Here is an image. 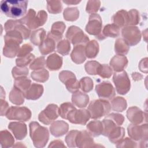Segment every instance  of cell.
<instances>
[{
  "instance_id": "6da1fadb",
  "label": "cell",
  "mask_w": 148,
  "mask_h": 148,
  "mask_svg": "<svg viewBox=\"0 0 148 148\" xmlns=\"http://www.w3.org/2000/svg\"><path fill=\"white\" fill-rule=\"evenodd\" d=\"M22 34L17 30H12L6 33L4 36L5 46L3 54L8 58H13L17 56L20 50V44L23 42Z\"/></svg>"
},
{
  "instance_id": "7a4b0ae2",
  "label": "cell",
  "mask_w": 148,
  "mask_h": 148,
  "mask_svg": "<svg viewBox=\"0 0 148 148\" xmlns=\"http://www.w3.org/2000/svg\"><path fill=\"white\" fill-rule=\"evenodd\" d=\"M28 1L25 0L1 1V12L8 17L17 18L24 16L27 12Z\"/></svg>"
},
{
  "instance_id": "3957f363",
  "label": "cell",
  "mask_w": 148,
  "mask_h": 148,
  "mask_svg": "<svg viewBox=\"0 0 148 148\" xmlns=\"http://www.w3.org/2000/svg\"><path fill=\"white\" fill-rule=\"evenodd\" d=\"M29 135L36 147H43L49 138V131L47 128L41 126L36 121L29 124Z\"/></svg>"
},
{
  "instance_id": "277c9868",
  "label": "cell",
  "mask_w": 148,
  "mask_h": 148,
  "mask_svg": "<svg viewBox=\"0 0 148 148\" xmlns=\"http://www.w3.org/2000/svg\"><path fill=\"white\" fill-rule=\"evenodd\" d=\"M47 14L45 10H40L36 13V12L29 9L26 15L20 20L23 24H25L31 29H36L45 24L47 20Z\"/></svg>"
},
{
  "instance_id": "5b68a950",
  "label": "cell",
  "mask_w": 148,
  "mask_h": 148,
  "mask_svg": "<svg viewBox=\"0 0 148 148\" xmlns=\"http://www.w3.org/2000/svg\"><path fill=\"white\" fill-rule=\"evenodd\" d=\"M111 109V105L107 100L95 99L92 101L88 106L90 118L92 119H99L107 115Z\"/></svg>"
},
{
  "instance_id": "8992f818",
  "label": "cell",
  "mask_w": 148,
  "mask_h": 148,
  "mask_svg": "<svg viewBox=\"0 0 148 148\" xmlns=\"http://www.w3.org/2000/svg\"><path fill=\"white\" fill-rule=\"evenodd\" d=\"M113 81L118 94L124 95L130 90V80L125 71L115 72L113 74Z\"/></svg>"
},
{
  "instance_id": "52a82bcc",
  "label": "cell",
  "mask_w": 148,
  "mask_h": 148,
  "mask_svg": "<svg viewBox=\"0 0 148 148\" xmlns=\"http://www.w3.org/2000/svg\"><path fill=\"white\" fill-rule=\"evenodd\" d=\"M66 38L74 46L84 45L89 42L88 36L84 34L83 31L78 27L71 26L68 29Z\"/></svg>"
},
{
  "instance_id": "ba28073f",
  "label": "cell",
  "mask_w": 148,
  "mask_h": 148,
  "mask_svg": "<svg viewBox=\"0 0 148 148\" xmlns=\"http://www.w3.org/2000/svg\"><path fill=\"white\" fill-rule=\"evenodd\" d=\"M5 116L9 120L26 121L31 119V112L26 107L11 106L6 112Z\"/></svg>"
},
{
  "instance_id": "9c48e42d",
  "label": "cell",
  "mask_w": 148,
  "mask_h": 148,
  "mask_svg": "<svg viewBox=\"0 0 148 148\" xmlns=\"http://www.w3.org/2000/svg\"><path fill=\"white\" fill-rule=\"evenodd\" d=\"M60 80L65 85L67 90L74 93L80 88V83L75 74L69 71H62L59 74Z\"/></svg>"
},
{
  "instance_id": "30bf717a",
  "label": "cell",
  "mask_w": 148,
  "mask_h": 148,
  "mask_svg": "<svg viewBox=\"0 0 148 148\" xmlns=\"http://www.w3.org/2000/svg\"><path fill=\"white\" fill-rule=\"evenodd\" d=\"M128 134L130 138L141 143L147 140V124L140 125L136 124H130L128 127Z\"/></svg>"
},
{
  "instance_id": "8fae6325",
  "label": "cell",
  "mask_w": 148,
  "mask_h": 148,
  "mask_svg": "<svg viewBox=\"0 0 148 148\" xmlns=\"http://www.w3.org/2000/svg\"><path fill=\"white\" fill-rule=\"evenodd\" d=\"M123 39L129 46H134L138 44L141 39L140 30L137 27L127 26L121 30Z\"/></svg>"
},
{
  "instance_id": "7c38bea8",
  "label": "cell",
  "mask_w": 148,
  "mask_h": 148,
  "mask_svg": "<svg viewBox=\"0 0 148 148\" xmlns=\"http://www.w3.org/2000/svg\"><path fill=\"white\" fill-rule=\"evenodd\" d=\"M58 107L56 104H49L39 114L38 119L44 124L49 125L53 122L59 116Z\"/></svg>"
},
{
  "instance_id": "4fadbf2b",
  "label": "cell",
  "mask_w": 148,
  "mask_h": 148,
  "mask_svg": "<svg viewBox=\"0 0 148 148\" xmlns=\"http://www.w3.org/2000/svg\"><path fill=\"white\" fill-rule=\"evenodd\" d=\"M95 91L98 97L104 100H110L115 95L114 88L108 81H104L97 84Z\"/></svg>"
},
{
  "instance_id": "5bb4252c",
  "label": "cell",
  "mask_w": 148,
  "mask_h": 148,
  "mask_svg": "<svg viewBox=\"0 0 148 148\" xmlns=\"http://www.w3.org/2000/svg\"><path fill=\"white\" fill-rule=\"evenodd\" d=\"M90 118V115L88 110L75 109L69 113L67 120L73 124L85 125Z\"/></svg>"
},
{
  "instance_id": "9a60e30c",
  "label": "cell",
  "mask_w": 148,
  "mask_h": 148,
  "mask_svg": "<svg viewBox=\"0 0 148 148\" xmlns=\"http://www.w3.org/2000/svg\"><path fill=\"white\" fill-rule=\"evenodd\" d=\"M102 20L98 14H92L90 16L88 22L86 27V31L90 35L98 36L101 32Z\"/></svg>"
},
{
  "instance_id": "2e32d148",
  "label": "cell",
  "mask_w": 148,
  "mask_h": 148,
  "mask_svg": "<svg viewBox=\"0 0 148 148\" xmlns=\"http://www.w3.org/2000/svg\"><path fill=\"white\" fill-rule=\"evenodd\" d=\"M4 28L5 31L7 32L12 30H17L19 31L23 35L24 39H27L29 38L30 35V30L26 28L19 20H8L5 25Z\"/></svg>"
},
{
  "instance_id": "e0dca14e",
  "label": "cell",
  "mask_w": 148,
  "mask_h": 148,
  "mask_svg": "<svg viewBox=\"0 0 148 148\" xmlns=\"http://www.w3.org/2000/svg\"><path fill=\"white\" fill-rule=\"evenodd\" d=\"M127 117L133 124L139 125L147 120V114L136 106L130 108L127 112Z\"/></svg>"
},
{
  "instance_id": "ac0fdd59",
  "label": "cell",
  "mask_w": 148,
  "mask_h": 148,
  "mask_svg": "<svg viewBox=\"0 0 148 148\" xmlns=\"http://www.w3.org/2000/svg\"><path fill=\"white\" fill-rule=\"evenodd\" d=\"M91 136L90 134L86 131H79L76 138V146L79 147H98Z\"/></svg>"
},
{
  "instance_id": "d6986e66",
  "label": "cell",
  "mask_w": 148,
  "mask_h": 148,
  "mask_svg": "<svg viewBox=\"0 0 148 148\" xmlns=\"http://www.w3.org/2000/svg\"><path fill=\"white\" fill-rule=\"evenodd\" d=\"M9 129L12 132L17 140L24 139L27 134V125L21 122H10L8 125Z\"/></svg>"
},
{
  "instance_id": "ffe728a7",
  "label": "cell",
  "mask_w": 148,
  "mask_h": 148,
  "mask_svg": "<svg viewBox=\"0 0 148 148\" xmlns=\"http://www.w3.org/2000/svg\"><path fill=\"white\" fill-rule=\"evenodd\" d=\"M43 92V87L42 85L32 83L31 86L23 92L25 98L29 100H36L39 98Z\"/></svg>"
},
{
  "instance_id": "44dd1931",
  "label": "cell",
  "mask_w": 148,
  "mask_h": 148,
  "mask_svg": "<svg viewBox=\"0 0 148 148\" xmlns=\"http://www.w3.org/2000/svg\"><path fill=\"white\" fill-rule=\"evenodd\" d=\"M68 128L69 125L65 121L58 120L53 122L51 124L50 127V131L53 136L59 137L66 134L68 131Z\"/></svg>"
},
{
  "instance_id": "7402d4cb",
  "label": "cell",
  "mask_w": 148,
  "mask_h": 148,
  "mask_svg": "<svg viewBox=\"0 0 148 148\" xmlns=\"http://www.w3.org/2000/svg\"><path fill=\"white\" fill-rule=\"evenodd\" d=\"M66 25L62 21L54 23L52 26L51 31L47 34V35L52 38L56 42H60L62 38V34L65 31Z\"/></svg>"
},
{
  "instance_id": "603a6c76",
  "label": "cell",
  "mask_w": 148,
  "mask_h": 148,
  "mask_svg": "<svg viewBox=\"0 0 148 148\" xmlns=\"http://www.w3.org/2000/svg\"><path fill=\"white\" fill-rule=\"evenodd\" d=\"M128 64V60L124 56L116 55L111 59L110 65L112 69L116 72L124 71Z\"/></svg>"
},
{
  "instance_id": "cb8c5ba5",
  "label": "cell",
  "mask_w": 148,
  "mask_h": 148,
  "mask_svg": "<svg viewBox=\"0 0 148 148\" xmlns=\"http://www.w3.org/2000/svg\"><path fill=\"white\" fill-rule=\"evenodd\" d=\"M112 22L118 27L128 26L129 16L128 12L125 10H120L116 13L112 18Z\"/></svg>"
},
{
  "instance_id": "d4e9b609",
  "label": "cell",
  "mask_w": 148,
  "mask_h": 148,
  "mask_svg": "<svg viewBox=\"0 0 148 148\" xmlns=\"http://www.w3.org/2000/svg\"><path fill=\"white\" fill-rule=\"evenodd\" d=\"M102 32L96 36L99 40H103L106 37H117L119 35L120 29L119 27L114 24H108L104 27Z\"/></svg>"
},
{
  "instance_id": "484cf974",
  "label": "cell",
  "mask_w": 148,
  "mask_h": 148,
  "mask_svg": "<svg viewBox=\"0 0 148 148\" xmlns=\"http://www.w3.org/2000/svg\"><path fill=\"white\" fill-rule=\"evenodd\" d=\"M71 57L73 62L79 64L83 63L86 58L85 54V46L84 45L75 46L71 54Z\"/></svg>"
},
{
  "instance_id": "4316f807",
  "label": "cell",
  "mask_w": 148,
  "mask_h": 148,
  "mask_svg": "<svg viewBox=\"0 0 148 148\" xmlns=\"http://www.w3.org/2000/svg\"><path fill=\"white\" fill-rule=\"evenodd\" d=\"M72 101L76 106L80 108H84L89 102V97L86 93L77 91L73 94Z\"/></svg>"
},
{
  "instance_id": "83f0119b",
  "label": "cell",
  "mask_w": 148,
  "mask_h": 148,
  "mask_svg": "<svg viewBox=\"0 0 148 148\" xmlns=\"http://www.w3.org/2000/svg\"><path fill=\"white\" fill-rule=\"evenodd\" d=\"M46 65L50 71L58 70L62 65V58L56 53L52 54L47 57Z\"/></svg>"
},
{
  "instance_id": "f1b7e54d",
  "label": "cell",
  "mask_w": 148,
  "mask_h": 148,
  "mask_svg": "<svg viewBox=\"0 0 148 148\" xmlns=\"http://www.w3.org/2000/svg\"><path fill=\"white\" fill-rule=\"evenodd\" d=\"M56 42L50 36H47L43 43L39 46V50L42 55L47 54L54 51Z\"/></svg>"
},
{
  "instance_id": "f546056e",
  "label": "cell",
  "mask_w": 148,
  "mask_h": 148,
  "mask_svg": "<svg viewBox=\"0 0 148 148\" xmlns=\"http://www.w3.org/2000/svg\"><path fill=\"white\" fill-rule=\"evenodd\" d=\"M87 128L88 132L91 136H98L102 135L103 132V124L100 121H92L87 125Z\"/></svg>"
},
{
  "instance_id": "4dcf8cb0",
  "label": "cell",
  "mask_w": 148,
  "mask_h": 148,
  "mask_svg": "<svg viewBox=\"0 0 148 148\" xmlns=\"http://www.w3.org/2000/svg\"><path fill=\"white\" fill-rule=\"evenodd\" d=\"M99 52L98 43L95 40H92L88 42L85 46L86 56L88 58H95Z\"/></svg>"
},
{
  "instance_id": "1f68e13d",
  "label": "cell",
  "mask_w": 148,
  "mask_h": 148,
  "mask_svg": "<svg viewBox=\"0 0 148 148\" xmlns=\"http://www.w3.org/2000/svg\"><path fill=\"white\" fill-rule=\"evenodd\" d=\"M124 134L125 131L124 128L117 126L110 131L108 137L111 142L113 143H117L123 139Z\"/></svg>"
},
{
  "instance_id": "d6a6232c",
  "label": "cell",
  "mask_w": 148,
  "mask_h": 148,
  "mask_svg": "<svg viewBox=\"0 0 148 148\" xmlns=\"http://www.w3.org/2000/svg\"><path fill=\"white\" fill-rule=\"evenodd\" d=\"M46 35L45 30L43 28H40L32 32L30 40L34 45L40 46L45 39Z\"/></svg>"
},
{
  "instance_id": "836d02e7",
  "label": "cell",
  "mask_w": 148,
  "mask_h": 148,
  "mask_svg": "<svg viewBox=\"0 0 148 148\" xmlns=\"http://www.w3.org/2000/svg\"><path fill=\"white\" fill-rule=\"evenodd\" d=\"M9 98L10 101L15 105H21L24 102L23 92L18 89L14 87L10 92Z\"/></svg>"
},
{
  "instance_id": "e575fe53",
  "label": "cell",
  "mask_w": 148,
  "mask_h": 148,
  "mask_svg": "<svg viewBox=\"0 0 148 148\" xmlns=\"http://www.w3.org/2000/svg\"><path fill=\"white\" fill-rule=\"evenodd\" d=\"M0 140L2 147H12L14 143V138L8 130H3L1 131Z\"/></svg>"
},
{
  "instance_id": "d590c367",
  "label": "cell",
  "mask_w": 148,
  "mask_h": 148,
  "mask_svg": "<svg viewBox=\"0 0 148 148\" xmlns=\"http://www.w3.org/2000/svg\"><path fill=\"white\" fill-rule=\"evenodd\" d=\"M129 50L130 46L123 38H119L116 40L114 50L116 54L120 56H125L128 53Z\"/></svg>"
},
{
  "instance_id": "8d00e7d4",
  "label": "cell",
  "mask_w": 148,
  "mask_h": 148,
  "mask_svg": "<svg viewBox=\"0 0 148 148\" xmlns=\"http://www.w3.org/2000/svg\"><path fill=\"white\" fill-rule=\"evenodd\" d=\"M31 85V80L26 76L20 77L15 79L14 87L23 92H25Z\"/></svg>"
},
{
  "instance_id": "74e56055",
  "label": "cell",
  "mask_w": 148,
  "mask_h": 148,
  "mask_svg": "<svg viewBox=\"0 0 148 148\" xmlns=\"http://www.w3.org/2000/svg\"><path fill=\"white\" fill-rule=\"evenodd\" d=\"M126 100L121 97H117L112 99L111 102V108L116 112H123L127 108Z\"/></svg>"
},
{
  "instance_id": "f35d334b",
  "label": "cell",
  "mask_w": 148,
  "mask_h": 148,
  "mask_svg": "<svg viewBox=\"0 0 148 148\" xmlns=\"http://www.w3.org/2000/svg\"><path fill=\"white\" fill-rule=\"evenodd\" d=\"M31 76L33 80L38 82H45L49 77V72L45 69H42L32 72Z\"/></svg>"
},
{
  "instance_id": "ab89813d",
  "label": "cell",
  "mask_w": 148,
  "mask_h": 148,
  "mask_svg": "<svg viewBox=\"0 0 148 148\" xmlns=\"http://www.w3.org/2000/svg\"><path fill=\"white\" fill-rule=\"evenodd\" d=\"M63 16L66 21H73L78 18L79 11L77 8H67L64 11Z\"/></svg>"
},
{
  "instance_id": "60d3db41",
  "label": "cell",
  "mask_w": 148,
  "mask_h": 148,
  "mask_svg": "<svg viewBox=\"0 0 148 148\" xmlns=\"http://www.w3.org/2000/svg\"><path fill=\"white\" fill-rule=\"evenodd\" d=\"M102 123L103 124L102 135L105 136H108L112 130L119 126L113 120L108 117H106Z\"/></svg>"
},
{
  "instance_id": "b9f144b4",
  "label": "cell",
  "mask_w": 148,
  "mask_h": 148,
  "mask_svg": "<svg viewBox=\"0 0 148 148\" xmlns=\"http://www.w3.org/2000/svg\"><path fill=\"white\" fill-rule=\"evenodd\" d=\"M47 9L49 13L57 14L60 13L62 9V6L60 1H47Z\"/></svg>"
},
{
  "instance_id": "7bdbcfd3",
  "label": "cell",
  "mask_w": 148,
  "mask_h": 148,
  "mask_svg": "<svg viewBox=\"0 0 148 148\" xmlns=\"http://www.w3.org/2000/svg\"><path fill=\"white\" fill-rule=\"evenodd\" d=\"M76 108L70 102H65L61 105L59 109L58 113L59 115L64 119H67V117L69 113L72 111Z\"/></svg>"
},
{
  "instance_id": "ee69618b",
  "label": "cell",
  "mask_w": 148,
  "mask_h": 148,
  "mask_svg": "<svg viewBox=\"0 0 148 148\" xmlns=\"http://www.w3.org/2000/svg\"><path fill=\"white\" fill-rule=\"evenodd\" d=\"M80 88L84 92H88L93 88V82L90 77H84L80 81Z\"/></svg>"
},
{
  "instance_id": "f6af8a7d",
  "label": "cell",
  "mask_w": 148,
  "mask_h": 148,
  "mask_svg": "<svg viewBox=\"0 0 148 148\" xmlns=\"http://www.w3.org/2000/svg\"><path fill=\"white\" fill-rule=\"evenodd\" d=\"M100 64L95 61H88L84 66L86 72L90 75H95L98 74V71L100 66Z\"/></svg>"
},
{
  "instance_id": "bcb514c9",
  "label": "cell",
  "mask_w": 148,
  "mask_h": 148,
  "mask_svg": "<svg viewBox=\"0 0 148 148\" xmlns=\"http://www.w3.org/2000/svg\"><path fill=\"white\" fill-rule=\"evenodd\" d=\"M70 50H71L70 43L68 40L64 39L59 42V43L57 45V52L63 56H66L68 54Z\"/></svg>"
},
{
  "instance_id": "7dc6e473",
  "label": "cell",
  "mask_w": 148,
  "mask_h": 148,
  "mask_svg": "<svg viewBox=\"0 0 148 148\" xmlns=\"http://www.w3.org/2000/svg\"><path fill=\"white\" fill-rule=\"evenodd\" d=\"M46 64L45 57H39L35 60L30 64L29 68L32 70L36 71L42 69H45Z\"/></svg>"
},
{
  "instance_id": "c3c4849f",
  "label": "cell",
  "mask_w": 148,
  "mask_h": 148,
  "mask_svg": "<svg viewBox=\"0 0 148 148\" xmlns=\"http://www.w3.org/2000/svg\"><path fill=\"white\" fill-rule=\"evenodd\" d=\"M35 58V56L33 54L29 53V54L27 55L26 56L22 57H18L16 60V65L18 66H25L29 64L32 62Z\"/></svg>"
},
{
  "instance_id": "681fc988",
  "label": "cell",
  "mask_w": 148,
  "mask_h": 148,
  "mask_svg": "<svg viewBox=\"0 0 148 148\" xmlns=\"http://www.w3.org/2000/svg\"><path fill=\"white\" fill-rule=\"evenodd\" d=\"M112 69L110 66L106 64H101L97 75H99L102 78H109L112 75Z\"/></svg>"
},
{
  "instance_id": "f907efd6",
  "label": "cell",
  "mask_w": 148,
  "mask_h": 148,
  "mask_svg": "<svg viewBox=\"0 0 148 148\" xmlns=\"http://www.w3.org/2000/svg\"><path fill=\"white\" fill-rule=\"evenodd\" d=\"M101 6V2L99 1H88L87 3L86 12L89 14L96 13Z\"/></svg>"
},
{
  "instance_id": "816d5d0a",
  "label": "cell",
  "mask_w": 148,
  "mask_h": 148,
  "mask_svg": "<svg viewBox=\"0 0 148 148\" xmlns=\"http://www.w3.org/2000/svg\"><path fill=\"white\" fill-rule=\"evenodd\" d=\"M129 16L128 26H134L139 22V13L136 9H131L128 12Z\"/></svg>"
},
{
  "instance_id": "f5cc1de1",
  "label": "cell",
  "mask_w": 148,
  "mask_h": 148,
  "mask_svg": "<svg viewBox=\"0 0 148 148\" xmlns=\"http://www.w3.org/2000/svg\"><path fill=\"white\" fill-rule=\"evenodd\" d=\"M29 71L26 66H14L12 71V76L15 79L23 76H27L28 74Z\"/></svg>"
},
{
  "instance_id": "db71d44e",
  "label": "cell",
  "mask_w": 148,
  "mask_h": 148,
  "mask_svg": "<svg viewBox=\"0 0 148 148\" xmlns=\"http://www.w3.org/2000/svg\"><path fill=\"white\" fill-rule=\"evenodd\" d=\"M79 132L77 130L71 131L65 137V142L68 146L71 147H76V138Z\"/></svg>"
},
{
  "instance_id": "11a10c76",
  "label": "cell",
  "mask_w": 148,
  "mask_h": 148,
  "mask_svg": "<svg viewBox=\"0 0 148 148\" xmlns=\"http://www.w3.org/2000/svg\"><path fill=\"white\" fill-rule=\"evenodd\" d=\"M116 147H137L136 143L135 142L134 140L132 139L131 138H126L124 139L121 140L119 142L117 143V145H116Z\"/></svg>"
},
{
  "instance_id": "9f6ffc18",
  "label": "cell",
  "mask_w": 148,
  "mask_h": 148,
  "mask_svg": "<svg viewBox=\"0 0 148 148\" xmlns=\"http://www.w3.org/2000/svg\"><path fill=\"white\" fill-rule=\"evenodd\" d=\"M33 50V47L29 43L24 44L20 49L18 53L17 54L18 57H22L29 54V53Z\"/></svg>"
},
{
  "instance_id": "6f0895ef",
  "label": "cell",
  "mask_w": 148,
  "mask_h": 148,
  "mask_svg": "<svg viewBox=\"0 0 148 148\" xmlns=\"http://www.w3.org/2000/svg\"><path fill=\"white\" fill-rule=\"evenodd\" d=\"M106 117L110 118L112 120H113L117 125L120 126L123 124L124 120V117L122 114H119V113H112L108 115Z\"/></svg>"
},
{
  "instance_id": "680465c9",
  "label": "cell",
  "mask_w": 148,
  "mask_h": 148,
  "mask_svg": "<svg viewBox=\"0 0 148 148\" xmlns=\"http://www.w3.org/2000/svg\"><path fill=\"white\" fill-rule=\"evenodd\" d=\"M9 105L6 101L3 99H1V116H5L6 112L9 109Z\"/></svg>"
},
{
  "instance_id": "91938a15",
  "label": "cell",
  "mask_w": 148,
  "mask_h": 148,
  "mask_svg": "<svg viewBox=\"0 0 148 148\" xmlns=\"http://www.w3.org/2000/svg\"><path fill=\"white\" fill-rule=\"evenodd\" d=\"M139 68L142 72H147V58H145L142 59L139 64Z\"/></svg>"
},
{
  "instance_id": "94428289",
  "label": "cell",
  "mask_w": 148,
  "mask_h": 148,
  "mask_svg": "<svg viewBox=\"0 0 148 148\" xmlns=\"http://www.w3.org/2000/svg\"><path fill=\"white\" fill-rule=\"evenodd\" d=\"M65 147V146L64 145V143L62 141L59 140H56L50 143V145L49 146V147Z\"/></svg>"
},
{
  "instance_id": "6125c7cd",
  "label": "cell",
  "mask_w": 148,
  "mask_h": 148,
  "mask_svg": "<svg viewBox=\"0 0 148 148\" xmlns=\"http://www.w3.org/2000/svg\"><path fill=\"white\" fill-rule=\"evenodd\" d=\"M131 76H132V77L133 80H134L135 81L141 80L143 77V76L138 72H134V73H132Z\"/></svg>"
},
{
  "instance_id": "be15d7a7",
  "label": "cell",
  "mask_w": 148,
  "mask_h": 148,
  "mask_svg": "<svg viewBox=\"0 0 148 148\" xmlns=\"http://www.w3.org/2000/svg\"><path fill=\"white\" fill-rule=\"evenodd\" d=\"M63 2L67 4L68 5H77V3L80 2V1L77 0H64Z\"/></svg>"
}]
</instances>
